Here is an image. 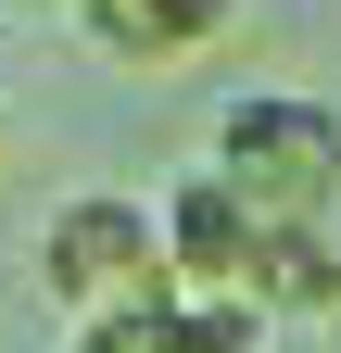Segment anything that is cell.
Here are the masks:
<instances>
[{
  "instance_id": "cell-1",
  "label": "cell",
  "mask_w": 341,
  "mask_h": 353,
  "mask_svg": "<svg viewBox=\"0 0 341 353\" xmlns=\"http://www.w3.org/2000/svg\"><path fill=\"white\" fill-rule=\"evenodd\" d=\"M215 176L266 228H341V114L304 88H228L215 101Z\"/></svg>"
},
{
  "instance_id": "cell-7",
  "label": "cell",
  "mask_w": 341,
  "mask_h": 353,
  "mask_svg": "<svg viewBox=\"0 0 341 353\" xmlns=\"http://www.w3.org/2000/svg\"><path fill=\"white\" fill-rule=\"evenodd\" d=\"M329 353H341V316H329Z\"/></svg>"
},
{
  "instance_id": "cell-4",
  "label": "cell",
  "mask_w": 341,
  "mask_h": 353,
  "mask_svg": "<svg viewBox=\"0 0 341 353\" xmlns=\"http://www.w3.org/2000/svg\"><path fill=\"white\" fill-rule=\"evenodd\" d=\"M76 13H89V38L114 63H190L240 26V0H76Z\"/></svg>"
},
{
  "instance_id": "cell-6",
  "label": "cell",
  "mask_w": 341,
  "mask_h": 353,
  "mask_svg": "<svg viewBox=\"0 0 341 353\" xmlns=\"http://www.w3.org/2000/svg\"><path fill=\"white\" fill-rule=\"evenodd\" d=\"M76 353H177V341H164V316L139 303V316H114V328H76Z\"/></svg>"
},
{
  "instance_id": "cell-5",
  "label": "cell",
  "mask_w": 341,
  "mask_h": 353,
  "mask_svg": "<svg viewBox=\"0 0 341 353\" xmlns=\"http://www.w3.org/2000/svg\"><path fill=\"white\" fill-rule=\"evenodd\" d=\"M253 303H266V316H341V240L329 228H266Z\"/></svg>"
},
{
  "instance_id": "cell-3",
  "label": "cell",
  "mask_w": 341,
  "mask_h": 353,
  "mask_svg": "<svg viewBox=\"0 0 341 353\" xmlns=\"http://www.w3.org/2000/svg\"><path fill=\"white\" fill-rule=\"evenodd\" d=\"M164 265L177 278H202V290H253V252H266V214H253L215 164H190V176H164Z\"/></svg>"
},
{
  "instance_id": "cell-8",
  "label": "cell",
  "mask_w": 341,
  "mask_h": 353,
  "mask_svg": "<svg viewBox=\"0 0 341 353\" xmlns=\"http://www.w3.org/2000/svg\"><path fill=\"white\" fill-rule=\"evenodd\" d=\"M329 240H341V228H329Z\"/></svg>"
},
{
  "instance_id": "cell-2",
  "label": "cell",
  "mask_w": 341,
  "mask_h": 353,
  "mask_svg": "<svg viewBox=\"0 0 341 353\" xmlns=\"http://www.w3.org/2000/svg\"><path fill=\"white\" fill-rule=\"evenodd\" d=\"M38 290H51L76 328H114V316H139V303H164V290H177V265H164V214L126 202V190L51 202V228H38Z\"/></svg>"
}]
</instances>
